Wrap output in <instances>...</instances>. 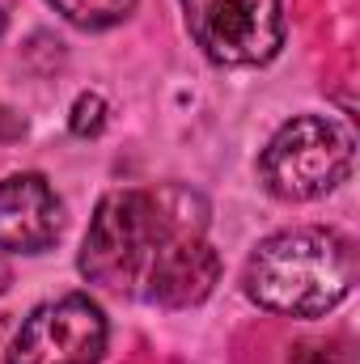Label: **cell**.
<instances>
[{
	"label": "cell",
	"mask_w": 360,
	"mask_h": 364,
	"mask_svg": "<svg viewBox=\"0 0 360 364\" xmlns=\"http://www.w3.org/2000/svg\"><path fill=\"white\" fill-rule=\"evenodd\" d=\"M81 272L119 296L166 309L199 305L221 275V255L208 242V199L182 182L110 191L81 242Z\"/></svg>",
	"instance_id": "6da1fadb"
},
{
	"label": "cell",
	"mask_w": 360,
	"mask_h": 364,
	"mask_svg": "<svg viewBox=\"0 0 360 364\" xmlns=\"http://www.w3.org/2000/svg\"><path fill=\"white\" fill-rule=\"evenodd\" d=\"M246 296L284 318H322L356 284V246L352 237L318 225L284 229L259 242L246 263Z\"/></svg>",
	"instance_id": "7a4b0ae2"
},
{
	"label": "cell",
	"mask_w": 360,
	"mask_h": 364,
	"mask_svg": "<svg viewBox=\"0 0 360 364\" xmlns=\"http://www.w3.org/2000/svg\"><path fill=\"white\" fill-rule=\"evenodd\" d=\"M352 132L322 114H297L268 140L259 157V178L275 199L305 203L322 199L352 174Z\"/></svg>",
	"instance_id": "3957f363"
},
{
	"label": "cell",
	"mask_w": 360,
	"mask_h": 364,
	"mask_svg": "<svg viewBox=\"0 0 360 364\" xmlns=\"http://www.w3.org/2000/svg\"><path fill=\"white\" fill-rule=\"evenodd\" d=\"M195 47L225 68H255L284 47V0H182Z\"/></svg>",
	"instance_id": "277c9868"
},
{
	"label": "cell",
	"mask_w": 360,
	"mask_h": 364,
	"mask_svg": "<svg viewBox=\"0 0 360 364\" xmlns=\"http://www.w3.org/2000/svg\"><path fill=\"white\" fill-rule=\"evenodd\" d=\"M106 314L90 296L73 292L38 305L21 322L4 364H97L106 352Z\"/></svg>",
	"instance_id": "5b68a950"
},
{
	"label": "cell",
	"mask_w": 360,
	"mask_h": 364,
	"mask_svg": "<svg viewBox=\"0 0 360 364\" xmlns=\"http://www.w3.org/2000/svg\"><path fill=\"white\" fill-rule=\"evenodd\" d=\"M64 229V203L43 174H9L0 182V250L43 255Z\"/></svg>",
	"instance_id": "8992f818"
},
{
	"label": "cell",
	"mask_w": 360,
	"mask_h": 364,
	"mask_svg": "<svg viewBox=\"0 0 360 364\" xmlns=\"http://www.w3.org/2000/svg\"><path fill=\"white\" fill-rule=\"evenodd\" d=\"M64 21L81 26V30H106L119 26L123 17H132L136 0H47Z\"/></svg>",
	"instance_id": "52a82bcc"
},
{
	"label": "cell",
	"mask_w": 360,
	"mask_h": 364,
	"mask_svg": "<svg viewBox=\"0 0 360 364\" xmlns=\"http://www.w3.org/2000/svg\"><path fill=\"white\" fill-rule=\"evenodd\" d=\"M106 127V102L97 93H81L73 106V132L77 136H97Z\"/></svg>",
	"instance_id": "ba28073f"
},
{
	"label": "cell",
	"mask_w": 360,
	"mask_h": 364,
	"mask_svg": "<svg viewBox=\"0 0 360 364\" xmlns=\"http://www.w3.org/2000/svg\"><path fill=\"white\" fill-rule=\"evenodd\" d=\"M9 4H13V0H0V30H4V21H9Z\"/></svg>",
	"instance_id": "9c48e42d"
},
{
	"label": "cell",
	"mask_w": 360,
	"mask_h": 364,
	"mask_svg": "<svg viewBox=\"0 0 360 364\" xmlns=\"http://www.w3.org/2000/svg\"><path fill=\"white\" fill-rule=\"evenodd\" d=\"M9 288V267H4V259H0V292Z\"/></svg>",
	"instance_id": "30bf717a"
}]
</instances>
